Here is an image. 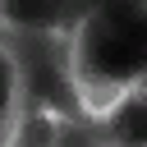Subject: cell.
Masks as SVG:
<instances>
[{"label":"cell","mask_w":147,"mask_h":147,"mask_svg":"<svg viewBox=\"0 0 147 147\" xmlns=\"http://www.w3.org/2000/svg\"><path fill=\"white\" fill-rule=\"evenodd\" d=\"M14 119H18V69L14 55L0 46V138H14Z\"/></svg>","instance_id":"5"},{"label":"cell","mask_w":147,"mask_h":147,"mask_svg":"<svg viewBox=\"0 0 147 147\" xmlns=\"http://www.w3.org/2000/svg\"><path fill=\"white\" fill-rule=\"evenodd\" d=\"M74 87L87 115H101L119 92L142 83V0H119L83 14L69 32Z\"/></svg>","instance_id":"1"},{"label":"cell","mask_w":147,"mask_h":147,"mask_svg":"<svg viewBox=\"0 0 147 147\" xmlns=\"http://www.w3.org/2000/svg\"><path fill=\"white\" fill-rule=\"evenodd\" d=\"M83 14H92L87 0H0V23H9V28L74 32L83 23Z\"/></svg>","instance_id":"3"},{"label":"cell","mask_w":147,"mask_h":147,"mask_svg":"<svg viewBox=\"0 0 147 147\" xmlns=\"http://www.w3.org/2000/svg\"><path fill=\"white\" fill-rule=\"evenodd\" d=\"M101 133L110 138V142H142L147 138V110H142V83L138 87H129V92H119L101 115Z\"/></svg>","instance_id":"4"},{"label":"cell","mask_w":147,"mask_h":147,"mask_svg":"<svg viewBox=\"0 0 147 147\" xmlns=\"http://www.w3.org/2000/svg\"><path fill=\"white\" fill-rule=\"evenodd\" d=\"M0 46L14 55V69H18V106H46L55 119H83L87 115V106L74 87L69 32L0 23Z\"/></svg>","instance_id":"2"}]
</instances>
